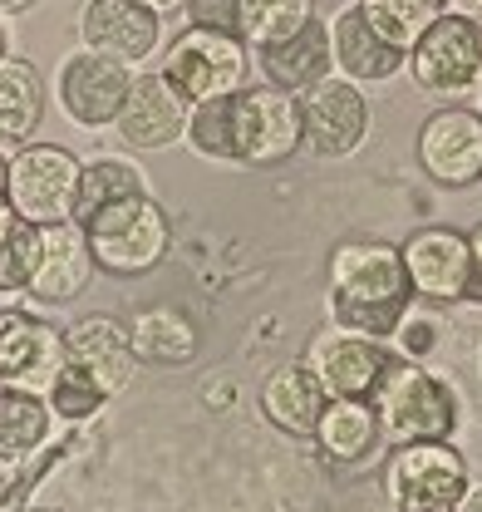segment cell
Masks as SVG:
<instances>
[{"label": "cell", "mask_w": 482, "mask_h": 512, "mask_svg": "<svg viewBox=\"0 0 482 512\" xmlns=\"http://www.w3.org/2000/svg\"><path fill=\"white\" fill-rule=\"evenodd\" d=\"M414 306V286L404 271V256L389 242H340L330 261H325V311L330 325L355 330L369 340L394 335V325Z\"/></svg>", "instance_id": "6da1fadb"}, {"label": "cell", "mask_w": 482, "mask_h": 512, "mask_svg": "<svg viewBox=\"0 0 482 512\" xmlns=\"http://www.w3.org/2000/svg\"><path fill=\"white\" fill-rule=\"evenodd\" d=\"M369 404H374L389 444L453 439V429H458V394H453V384L443 375H433L419 360H394Z\"/></svg>", "instance_id": "7a4b0ae2"}, {"label": "cell", "mask_w": 482, "mask_h": 512, "mask_svg": "<svg viewBox=\"0 0 482 512\" xmlns=\"http://www.w3.org/2000/svg\"><path fill=\"white\" fill-rule=\"evenodd\" d=\"M79 227L89 237L99 271H109V276H148L153 266H163V256L173 247V222L148 192L109 202L104 212H94Z\"/></svg>", "instance_id": "3957f363"}, {"label": "cell", "mask_w": 482, "mask_h": 512, "mask_svg": "<svg viewBox=\"0 0 482 512\" xmlns=\"http://www.w3.org/2000/svg\"><path fill=\"white\" fill-rule=\"evenodd\" d=\"M79 178H84V158H74L64 143L30 138L15 153H5V197H10V212L25 217V222H35V227L74 222Z\"/></svg>", "instance_id": "277c9868"}, {"label": "cell", "mask_w": 482, "mask_h": 512, "mask_svg": "<svg viewBox=\"0 0 482 512\" xmlns=\"http://www.w3.org/2000/svg\"><path fill=\"white\" fill-rule=\"evenodd\" d=\"M251 69L256 64H251V50L241 45V35L212 30V25H187L163 50V79L187 104L237 94L251 84Z\"/></svg>", "instance_id": "5b68a950"}, {"label": "cell", "mask_w": 482, "mask_h": 512, "mask_svg": "<svg viewBox=\"0 0 482 512\" xmlns=\"http://www.w3.org/2000/svg\"><path fill=\"white\" fill-rule=\"evenodd\" d=\"M468 488H473V473H468V458L453 448V439L394 444L389 453L384 493L394 512H458Z\"/></svg>", "instance_id": "8992f818"}, {"label": "cell", "mask_w": 482, "mask_h": 512, "mask_svg": "<svg viewBox=\"0 0 482 512\" xmlns=\"http://www.w3.org/2000/svg\"><path fill=\"white\" fill-rule=\"evenodd\" d=\"M409 79L428 99H468L482 79V20L443 10L409 50Z\"/></svg>", "instance_id": "52a82bcc"}, {"label": "cell", "mask_w": 482, "mask_h": 512, "mask_svg": "<svg viewBox=\"0 0 482 512\" xmlns=\"http://www.w3.org/2000/svg\"><path fill=\"white\" fill-rule=\"evenodd\" d=\"M296 99H301L305 153H315L325 163H345L369 143L374 109L364 99V84L345 79V74H325L310 89H301Z\"/></svg>", "instance_id": "ba28073f"}, {"label": "cell", "mask_w": 482, "mask_h": 512, "mask_svg": "<svg viewBox=\"0 0 482 512\" xmlns=\"http://www.w3.org/2000/svg\"><path fill=\"white\" fill-rule=\"evenodd\" d=\"M232 128H237V168H276L305 148L301 99L276 84H246L232 94Z\"/></svg>", "instance_id": "9c48e42d"}, {"label": "cell", "mask_w": 482, "mask_h": 512, "mask_svg": "<svg viewBox=\"0 0 482 512\" xmlns=\"http://www.w3.org/2000/svg\"><path fill=\"white\" fill-rule=\"evenodd\" d=\"M133 74L138 69H128V64L109 60V55H94V50H74V55H64L60 69H55V84H50V94H55V104L64 109V119L79 128H114L123 109V94H128V84H133Z\"/></svg>", "instance_id": "30bf717a"}, {"label": "cell", "mask_w": 482, "mask_h": 512, "mask_svg": "<svg viewBox=\"0 0 482 512\" xmlns=\"http://www.w3.org/2000/svg\"><path fill=\"white\" fill-rule=\"evenodd\" d=\"M419 168L438 188H473L482 183V114L468 104H443L423 119L414 138Z\"/></svg>", "instance_id": "8fae6325"}, {"label": "cell", "mask_w": 482, "mask_h": 512, "mask_svg": "<svg viewBox=\"0 0 482 512\" xmlns=\"http://www.w3.org/2000/svg\"><path fill=\"white\" fill-rule=\"evenodd\" d=\"M404 271L414 286V301L428 306H458L473 301V247L458 227H419L404 247Z\"/></svg>", "instance_id": "7c38bea8"}, {"label": "cell", "mask_w": 482, "mask_h": 512, "mask_svg": "<svg viewBox=\"0 0 482 512\" xmlns=\"http://www.w3.org/2000/svg\"><path fill=\"white\" fill-rule=\"evenodd\" d=\"M399 355L384 345V340H369V335H355V330H320L305 350V365L320 375L325 394L330 399H374L379 380L389 375Z\"/></svg>", "instance_id": "4fadbf2b"}, {"label": "cell", "mask_w": 482, "mask_h": 512, "mask_svg": "<svg viewBox=\"0 0 482 512\" xmlns=\"http://www.w3.org/2000/svg\"><path fill=\"white\" fill-rule=\"evenodd\" d=\"M64 330L30 306H0V380L45 394L64 365Z\"/></svg>", "instance_id": "5bb4252c"}, {"label": "cell", "mask_w": 482, "mask_h": 512, "mask_svg": "<svg viewBox=\"0 0 482 512\" xmlns=\"http://www.w3.org/2000/svg\"><path fill=\"white\" fill-rule=\"evenodd\" d=\"M187 99L163 79V69H138L128 94H123V109L114 119V133L123 138V148H138V153H158V148H173L187 133Z\"/></svg>", "instance_id": "9a60e30c"}, {"label": "cell", "mask_w": 482, "mask_h": 512, "mask_svg": "<svg viewBox=\"0 0 482 512\" xmlns=\"http://www.w3.org/2000/svg\"><path fill=\"white\" fill-rule=\"evenodd\" d=\"M79 40L94 55H109V60L138 69L163 45V15H153L143 0H84Z\"/></svg>", "instance_id": "2e32d148"}, {"label": "cell", "mask_w": 482, "mask_h": 512, "mask_svg": "<svg viewBox=\"0 0 482 512\" xmlns=\"http://www.w3.org/2000/svg\"><path fill=\"white\" fill-rule=\"evenodd\" d=\"M99 261L89 252V237L79 222H55L40 227V256H35V276L25 286V296L35 306H69L74 296L89 291Z\"/></svg>", "instance_id": "e0dca14e"}, {"label": "cell", "mask_w": 482, "mask_h": 512, "mask_svg": "<svg viewBox=\"0 0 482 512\" xmlns=\"http://www.w3.org/2000/svg\"><path fill=\"white\" fill-rule=\"evenodd\" d=\"M330 50H335V74L355 79V84H384L399 69H409V55L394 50L369 20H364L360 0H350L335 20H330Z\"/></svg>", "instance_id": "ac0fdd59"}, {"label": "cell", "mask_w": 482, "mask_h": 512, "mask_svg": "<svg viewBox=\"0 0 482 512\" xmlns=\"http://www.w3.org/2000/svg\"><path fill=\"white\" fill-rule=\"evenodd\" d=\"M64 350L69 360H79L94 380L109 389V399L123 394L133 375H138V350H133V335L123 330L114 316H84L64 330Z\"/></svg>", "instance_id": "d6986e66"}, {"label": "cell", "mask_w": 482, "mask_h": 512, "mask_svg": "<svg viewBox=\"0 0 482 512\" xmlns=\"http://www.w3.org/2000/svg\"><path fill=\"white\" fill-rule=\"evenodd\" d=\"M325 384L320 375L291 360V365H276L266 380H261V414L271 429H281L286 439H315V424H320V409H325Z\"/></svg>", "instance_id": "ffe728a7"}, {"label": "cell", "mask_w": 482, "mask_h": 512, "mask_svg": "<svg viewBox=\"0 0 482 512\" xmlns=\"http://www.w3.org/2000/svg\"><path fill=\"white\" fill-rule=\"evenodd\" d=\"M251 64L266 74V84L286 89V94H301L315 79L335 74V50H330V20H310L305 30H296L291 40L281 45H266V50H251Z\"/></svg>", "instance_id": "44dd1931"}, {"label": "cell", "mask_w": 482, "mask_h": 512, "mask_svg": "<svg viewBox=\"0 0 482 512\" xmlns=\"http://www.w3.org/2000/svg\"><path fill=\"white\" fill-rule=\"evenodd\" d=\"M50 439H55L50 399L20 384H0V468L30 463L35 453L50 448Z\"/></svg>", "instance_id": "7402d4cb"}, {"label": "cell", "mask_w": 482, "mask_h": 512, "mask_svg": "<svg viewBox=\"0 0 482 512\" xmlns=\"http://www.w3.org/2000/svg\"><path fill=\"white\" fill-rule=\"evenodd\" d=\"M379 444H384V424L369 399H325L315 424V448L330 463H364Z\"/></svg>", "instance_id": "603a6c76"}, {"label": "cell", "mask_w": 482, "mask_h": 512, "mask_svg": "<svg viewBox=\"0 0 482 512\" xmlns=\"http://www.w3.org/2000/svg\"><path fill=\"white\" fill-rule=\"evenodd\" d=\"M45 119V79L30 60H0V153L30 143Z\"/></svg>", "instance_id": "cb8c5ba5"}, {"label": "cell", "mask_w": 482, "mask_h": 512, "mask_svg": "<svg viewBox=\"0 0 482 512\" xmlns=\"http://www.w3.org/2000/svg\"><path fill=\"white\" fill-rule=\"evenodd\" d=\"M148 192V173L138 163H128L123 153H99L84 163V178H79V202H74V222H89L94 212H104L109 202L123 197H138Z\"/></svg>", "instance_id": "d4e9b609"}, {"label": "cell", "mask_w": 482, "mask_h": 512, "mask_svg": "<svg viewBox=\"0 0 482 512\" xmlns=\"http://www.w3.org/2000/svg\"><path fill=\"white\" fill-rule=\"evenodd\" d=\"M315 20V0H237V35L246 50L291 40Z\"/></svg>", "instance_id": "484cf974"}, {"label": "cell", "mask_w": 482, "mask_h": 512, "mask_svg": "<svg viewBox=\"0 0 482 512\" xmlns=\"http://www.w3.org/2000/svg\"><path fill=\"white\" fill-rule=\"evenodd\" d=\"M364 20L394 45V50H414L423 40V30L448 10V0H360Z\"/></svg>", "instance_id": "4316f807"}, {"label": "cell", "mask_w": 482, "mask_h": 512, "mask_svg": "<svg viewBox=\"0 0 482 512\" xmlns=\"http://www.w3.org/2000/svg\"><path fill=\"white\" fill-rule=\"evenodd\" d=\"M182 143L197 153V158H212V163H237V128H232V94L222 99H202L187 109V133Z\"/></svg>", "instance_id": "83f0119b"}, {"label": "cell", "mask_w": 482, "mask_h": 512, "mask_svg": "<svg viewBox=\"0 0 482 512\" xmlns=\"http://www.w3.org/2000/svg\"><path fill=\"white\" fill-rule=\"evenodd\" d=\"M45 399H50V409H55V419H60V424H89V419L109 404V389L94 380L79 360H69V355H64L60 375L50 380Z\"/></svg>", "instance_id": "f1b7e54d"}, {"label": "cell", "mask_w": 482, "mask_h": 512, "mask_svg": "<svg viewBox=\"0 0 482 512\" xmlns=\"http://www.w3.org/2000/svg\"><path fill=\"white\" fill-rule=\"evenodd\" d=\"M40 256V227L5 212L0 217V296H25Z\"/></svg>", "instance_id": "f546056e"}, {"label": "cell", "mask_w": 482, "mask_h": 512, "mask_svg": "<svg viewBox=\"0 0 482 512\" xmlns=\"http://www.w3.org/2000/svg\"><path fill=\"white\" fill-rule=\"evenodd\" d=\"M438 340H443V320L428 311V301H414L404 320L394 325V335H389V350L399 355V360H428V355H438Z\"/></svg>", "instance_id": "4dcf8cb0"}, {"label": "cell", "mask_w": 482, "mask_h": 512, "mask_svg": "<svg viewBox=\"0 0 482 512\" xmlns=\"http://www.w3.org/2000/svg\"><path fill=\"white\" fill-rule=\"evenodd\" d=\"M45 458L35 453L30 463H15V468H5L0 473V512H20V508H30V493L40 488V478H45Z\"/></svg>", "instance_id": "1f68e13d"}, {"label": "cell", "mask_w": 482, "mask_h": 512, "mask_svg": "<svg viewBox=\"0 0 482 512\" xmlns=\"http://www.w3.org/2000/svg\"><path fill=\"white\" fill-rule=\"evenodd\" d=\"M187 15H192V25H212V30L237 35V0H192Z\"/></svg>", "instance_id": "d6a6232c"}, {"label": "cell", "mask_w": 482, "mask_h": 512, "mask_svg": "<svg viewBox=\"0 0 482 512\" xmlns=\"http://www.w3.org/2000/svg\"><path fill=\"white\" fill-rule=\"evenodd\" d=\"M468 247H473V301L482 306V222L468 232Z\"/></svg>", "instance_id": "836d02e7"}, {"label": "cell", "mask_w": 482, "mask_h": 512, "mask_svg": "<svg viewBox=\"0 0 482 512\" xmlns=\"http://www.w3.org/2000/svg\"><path fill=\"white\" fill-rule=\"evenodd\" d=\"M143 5H148L153 15H182V10H187L192 0H143Z\"/></svg>", "instance_id": "e575fe53"}, {"label": "cell", "mask_w": 482, "mask_h": 512, "mask_svg": "<svg viewBox=\"0 0 482 512\" xmlns=\"http://www.w3.org/2000/svg\"><path fill=\"white\" fill-rule=\"evenodd\" d=\"M458 512H482V483H478V488H468V493H463V503H458Z\"/></svg>", "instance_id": "d590c367"}, {"label": "cell", "mask_w": 482, "mask_h": 512, "mask_svg": "<svg viewBox=\"0 0 482 512\" xmlns=\"http://www.w3.org/2000/svg\"><path fill=\"white\" fill-rule=\"evenodd\" d=\"M448 10H463V15L482 20V0H448Z\"/></svg>", "instance_id": "8d00e7d4"}, {"label": "cell", "mask_w": 482, "mask_h": 512, "mask_svg": "<svg viewBox=\"0 0 482 512\" xmlns=\"http://www.w3.org/2000/svg\"><path fill=\"white\" fill-rule=\"evenodd\" d=\"M35 5H40V0H0L5 15H25V10H35Z\"/></svg>", "instance_id": "74e56055"}, {"label": "cell", "mask_w": 482, "mask_h": 512, "mask_svg": "<svg viewBox=\"0 0 482 512\" xmlns=\"http://www.w3.org/2000/svg\"><path fill=\"white\" fill-rule=\"evenodd\" d=\"M10 212V197H5V153H0V217Z\"/></svg>", "instance_id": "f35d334b"}, {"label": "cell", "mask_w": 482, "mask_h": 512, "mask_svg": "<svg viewBox=\"0 0 482 512\" xmlns=\"http://www.w3.org/2000/svg\"><path fill=\"white\" fill-rule=\"evenodd\" d=\"M5 25H10V15H5V10H0V30H5Z\"/></svg>", "instance_id": "ab89813d"}, {"label": "cell", "mask_w": 482, "mask_h": 512, "mask_svg": "<svg viewBox=\"0 0 482 512\" xmlns=\"http://www.w3.org/2000/svg\"><path fill=\"white\" fill-rule=\"evenodd\" d=\"M20 512H50V508H35V503H30V508H20Z\"/></svg>", "instance_id": "60d3db41"}, {"label": "cell", "mask_w": 482, "mask_h": 512, "mask_svg": "<svg viewBox=\"0 0 482 512\" xmlns=\"http://www.w3.org/2000/svg\"><path fill=\"white\" fill-rule=\"evenodd\" d=\"M478 99H482V79H478Z\"/></svg>", "instance_id": "b9f144b4"}, {"label": "cell", "mask_w": 482, "mask_h": 512, "mask_svg": "<svg viewBox=\"0 0 482 512\" xmlns=\"http://www.w3.org/2000/svg\"><path fill=\"white\" fill-rule=\"evenodd\" d=\"M0 384H5V380H0Z\"/></svg>", "instance_id": "7bdbcfd3"}]
</instances>
